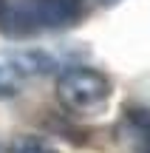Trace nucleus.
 <instances>
[{
    "label": "nucleus",
    "instance_id": "obj_1",
    "mask_svg": "<svg viewBox=\"0 0 150 153\" xmlns=\"http://www.w3.org/2000/svg\"><path fill=\"white\" fill-rule=\"evenodd\" d=\"M82 17V0H0V34L28 40L45 31H65Z\"/></svg>",
    "mask_w": 150,
    "mask_h": 153
},
{
    "label": "nucleus",
    "instance_id": "obj_2",
    "mask_svg": "<svg viewBox=\"0 0 150 153\" xmlns=\"http://www.w3.org/2000/svg\"><path fill=\"white\" fill-rule=\"evenodd\" d=\"M57 99L68 114L96 116L111 102V79L88 65H68L57 76Z\"/></svg>",
    "mask_w": 150,
    "mask_h": 153
},
{
    "label": "nucleus",
    "instance_id": "obj_3",
    "mask_svg": "<svg viewBox=\"0 0 150 153\" xmlns=\"http://www.w3.org/2000/svg\"><path fill=\"white\" fill-rule=\"evenodd\" d=\"M9 65L14 68V74H26V76H43V74H51L57 71V60L43 48H23V51H14L9 54Z\"/></svg>",
    "mask_w": 150,
    "mask_h": 153
},
{
    "label": "nucleus",
    "instance_id": "obj_4",
    "mask_svg": "<svg viewBox=\"0 0 150 153\" xmlns=\"http://www.w3.org/2000/svg\"><path fill=\"white\" fill-rule=\"evenodd\" d=\"M9 153H57V148H51L45 139L40 136H17L11 142Z\"/></svg>",
    "mask_w": 150,
    "mask_h": 153
},
{
    "label": "nucleus",
    "instance_id": "obj_5",
    "mask_svg": "<svg viewBox=\"0 0 150 153\" xmlns=\"http://www.w3.org/2000/svg\"><path fill=\"white\" fill-rule=\"evenodd\" d=\"M14 88H17V74H14V68L6 62V65H0V99L11 97Z\"/></svg>",
    "mask_w": 150,
    "mask_h": 153
},
{
    "label": "nucleus",
    "instance_id": "obj_6",
    "mask_svg": "<svg viewBox=\"0 0 150 153\" xmlns=\"http://www.w3.org/2000/svg\"><path fill=\"white\" fill-rule=\"evenodd\" d=\"M102 3H105V6H113V3H119V0H102Z\"/></svg>",
    "mask_w": 150,
    "mask_h": 153
},
{
    "label": "nucleus",
    "instance_id": "obj_7",
    "mask_svg": "<svg viewBox=\"0 0 150 153\" xmlns=\"http://www.w3.org/2000/svg\"><path fill=\"white\" fill-rule=\"evenodd\" d=\"M145 153H150V148H147V150H145Z\"/></svg>",
    "mask_w": 150,
    "mask_h": 153
}]
</instances>
